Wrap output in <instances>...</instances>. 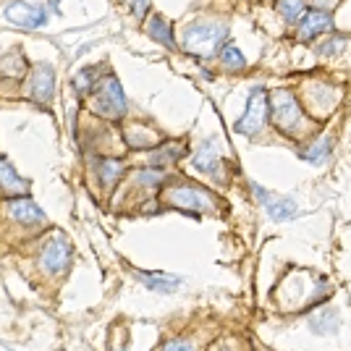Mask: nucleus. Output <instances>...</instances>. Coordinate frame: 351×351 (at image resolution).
Returning a JSON list of instances; mask_svg holds the SVG:
<instances>
[{
  "label": "nucleus",
  "mask_w": 351,
  "mask_h": 351,
  "mask_svg": "<svg viewBox=\"0 0 351 351\" xmlns=\"http://www.w3.org/2000/svg\"><path fill=\"white\" fill-rule=\"evenodd\" d=\"M134 278L142 280L149 291H160V293H171L181 286V280L173 278V276H165V273H134Z\"/></svg>",
  "instance_id": "obj_13"
},
{
  "label": "nucleus",
  "mask_w": 351,
  "mask_h": 351,
  "mask_svg": "<svg viewBox=\"0 0 351 351\" xmlns=\"http://www.w3.org/2000/svg\"><path fill=\"white\" fill-rule=\"evenodd\" d=\"M168 202L186 213H213L215 210V199L205 189H197V186H173L168 191Z\"/></svg>",
  "instance_id": "obj_6"
},
{
  "label": "nucleus",
  "mask_w": 351,
  "mask_h": 351,
  "mask_svg": "<svg viewBox=\"0 0 351 351\" xmlns=\"http://www.w3.org/2000/svg\"><path fill=\"white\" fill-rule=\"evenodd\" d=\"M73 249L69 244V239L63 234H56L50 239H45L43 249H40V267L50 276H60L66 273V267L71 265Z\"/></svg>",
  "instance_id": "obj_4"
},
{
  "label": "nucleus",
  "mask_w": 351,
  "mask_h": 351,
  "mask_svg": "<svg viewBox=\"0 0 351 351\" xmlns=\"http://www.w3.org/2000/svg\"><path fill=\"white\" fill-rule=\"evenodd\" d=\"M5 19L24 29H40L47 24V11L40 5H29L24 0H14L11 5H5Z\"/></svg>",
  "instance_id": "obj_7"
},
{
  "label": "nucleus",
  "mask_w": 351,
  "mask_h": 351,
  "mask_svg": "<svg viewBox=\"0 0 351 351\" xmlns=\"http://www.w3.org/2000/svg\"><path fill=\"white\" fill-rule=\"evenodd\" d=\"M330 145H333V142H330V136H325V139H317V142L309 147V149H304L302 155H304V160H309V162H315V165H317V162H322L325 158H328Z\"/></svg>",
  "instance_id": "obj_22"
},
{
  "label": "nucleus",
  "mask_w": 351,
  "mask_h": 351,
  "mask_svg": "<svg viewBox=\"0 0 351 351\" xmlns=\"http://www.w3.org/2000/svg\"><path fill=\"white\" fill-rule=\"evenodd\" d=\"M333 29V19L328 11H307L302 24H299V37L302 40H315L322 32Z\"/></svg>",
  "instance_id": "obj_10"
},
{
  "label": "nucleus",
  "mask_w": 351,
  "mask_h": 351,
  "mask_svg": "<svg viewBox=\"0 0 351 351\" xmlns=\"http://www.w3.org/2000/svg\"><path fill=\"white\" fill-rule=\"evenodd\" d=\"M58 3L60 0H50V8H53V11H58Z\"/></svg>",
  "instance_id": "obj_27"
},
{
  "label": "nucleus",
  "mask_w": 351,
  "mask_h": 351,
  "mask_svg": "<svg viewBox=\"0 0 351 351\" xmlns=\"http://www.w3.org/2000/svg\"><path fill=\"white\" fill-rule=\"evenodd\" d=\"M92 97V110L103 118H121L126 113V97H123V89L118 84L116 76H105L97 82V87L89 92Z\"/></svg>",
  "instance_id": "obj_2"
},
{
  "label": "nucleus",
  "mask_w": 351,
  "mask_h": 351,
  "mask_svg": "<svg viewBox=\"0 0 351 351\" xmlns=\"http://www.w3.org/2000/svg\"><path fill=\"white\" fill-rule=\"evenodd\" d=\"M226 34V27L218 21H194L184 29V50L197 58H215Z\"/></svg>",
  "instance_id": "obj_1"
},
{
  "label": "nucleus",
  "mask_w": 351,
  "mask_h": 351,
  "mask_svg": "<svg viewBox=\"0 0 351 351\" xmlns=\"http://www.w3.org/2000/svg\"><path fill=\"white\" fill-rule=\"evenodd\" d=\"M8 215H11L16 223L27 226V228H37V226H45V223H47V215L32 202L29 197L11 199V202H8Z\"/></svg>",
  "instance_id": "obj_9"
},
{
  "label": "nucleus",
  "mask_w": 351,
  "mask_h": 351,
  "mask_svg": "<svg viewBox=\"0 0 351 351\" xmlns=\"http://www.w3.org/2000/svg\"><path fill=\"white\" fill-rule=\"evenodd\" d=\"M252 191H254V197H257V199H260V202H267V199H270V194H267V191L263 189V186H257V184H254V186H252Z\"/></svg>",
  "instance_id": "obj_24"
},
{
  "label": "nucleus",
  "mask_w": 351,
  "mask_h": 351,
  "mask_svg": "<svg viewBox=\"0 0 351 351\" xmlns=\"http://www.w3.org/2000/svg\"><path fill=\"white\" fill-rule=\"evenodd\" d=\"M147 34H149L155 43L165 45V47H171V50L176 47L173 34H171V24H168V21H165L160 14L149 16V21H147Z\"/></svg>",
  "instance_id": "obj_14"
},
{
  "label": "nucleus",
  "mask_w": 351,
  "mask_h": 351,
  "mask_svg": "<svg viewBox=\"0 0 351 351\" xmlns=\"http://www.w3.org/2000/svg\"><path fill=\"white\" fill-rule=\"evenodd\" d=\"M97 69H84L82 73H76V79H73V84H76V89L82 92V95H89L92 89L97 87Z\"/></svg>",
  "instance_id": "obj_23"
},
{
  "label": "nucleus",
  "mask_w": 351,
  "mask_h": 351,
  "mask_svg": "<svg viewBox=\"0 0 351 351\" xmlns=\"http://www.w3.org/2000/svg\"><path fill=\"white\" fill-rule=\"evenodd\" d=\"M265 207H267V213H270V218L273 220H289L296 215V205H293V199H289V197L267 199Z\"/></svg>",
  "instance_id": "obj_17"
},
{
  "label": "nucleus",
  "mask_w": 351,
  "mask_h": 351,
  "mask_svg": "<svg viewBox=\"0 0 351 351\" xmlns=\"http://www.w3.org/2000/svg\"><path fill=\"white\" fill-rule=\"evenodd\" d=\"M165 349H189V343H184V341H168Z\"/></svg>",
  "instance_id": "obj_26"
},
{
  "label": "nucleus",
  "mask_w": 351,
  "mask_h": 351,
  "mask_svg": "<svg viewBox=\"0 0 351 351\" xmlns=\"http://www.w3.org/2000/svg\"><path fill=\"white\" fill-rule=\"evenodd\" d=\"M147 11V0H134V16H142Z\"/></svg>",
  "instance_id": "obj_25"
},
{
  "label": "nucleus",
  "mask_w": 351,
  "mask_h": 351,
  "mask_svg": "<svg viewBox=\"0 0 351 351\" xmlns=\"http://www.w3.org/2000/svg\"><path fill=\"white\" fill-rule=\"evenodd\" d=\"M270 103V118L273 123L278 126L280 132L286 134H296L302 126H304V116H302V108L293 100V95L289 89H278L273 92V100Z\"/></svg>",
  "instance_id": "obj_3"
},
{
  "label": "nucleus",
  "mask_w": 351,
  "mask_h": 351,
  "mask_svg": "<svg viewBox=\"0 0 351 351\" xmlns=\"http://www.w3.org/2000/svg\"><path fill=\"white\" fill-rule=\"evenodd\" d=\"M220 63L228 69V71H239V69H244L247 66V60H244V53L236 47V45H226L223 50H220Z\"/></svg>",
  "instance_id": "obj_18"
},
{
  "label": "nucleus",
  "mask_w": 351,
  "mask_h": 351,
  "mask_svg": "<svg viewBox=\"0 0 351 351\" xmlns=\"http://www.w3.org/2000/svg\"><path fill=\"white\" fill-rule=\"evenodd\" d=\"M197 171H202V173H218V165H220V158H218V142L215 139H207L202 142V147L197 149V155H194V162H191Z\"/></svg>",
  "instance_id": "obj_12"
},
{
  "label": "nucleus",
  "mask_w": 351,
  "mask_h": 351,
  "mask_svg": "<svg viewBox=\"0 0 351 351\" xmlns=\"http://www.w3.org/2000/svg\"><path fill=\"white\" fill-rule=\"evenodd\" d=\"M338 325V312L333 307H325L309 317V328L315 333H333Z\"/></svg>",
  "instance_id": "obj_15"
},
{
  "label": "nucleus",
  "mask_w": 351,
  "mask_h": 351,
  "mask_svg": "<svg viewBox=\"0 0 351 351\" xmlns=\"http://www.w3.org/2000/svg\"><path fill=\"white\" fill-rule=\"evenodd\" d=\"M0 189L5 194H11V197H24L29 191V184L16 173V168L11 162L3 160V158H0Z\"/></svg>",
  "instance_id": "obj_11"
},
{
  "label": "nucleus",
  "mask_w": 351,
  "mask_h": 351,
  "mask_svg": "<svg viewBox=\"0 0 351 351\" xmlns=\"http://www.w3.org/2000/svg\"><path fill=\"white\" fill-rule=\"evenodd\" d=\"M126 139H129L132 147H152V145H158L160 136L152 132V129L142 126V123H134V126L126 129Z\"/></svg>",
  "instance_id": "obj_16"
},
{
  "label": "nucleus",
  "mask_w": 351,
  "mask_h": 351,
  "mask_svg": "<svg viewBox=\"0 0 351 351\" xmlns=\"http://www.w3.org/2000/svg\"><path fill=\"white\" fill-rule=\"evenodd\" d=\"M56 89V73L47 63H37L29 73V97L34 103H50Z\"/></svg>",
  "instance_id": "obj_8"
},
{
  "label": "nucleus",
  "mask_w": 351,
  "mask_h": 351,
  "mask_svg": "<svg viewBox=\"0 0 351 351\" xmlns=\"http://www.w3.org/2000/svg\"><path fill=\"white\" fill-rule=\"evenodd\" d=\"M267 110H270V103H267V92L263 87H254L249 92V103H247V113L236 121V132L244 134V136H254V134L263 132L265 121H267Z\"/></svg>",
  "instance_id": "obj_5"
},
{
  "label": "nucleus",
  "mask_w": 351,
  "mask_h": 351,
  "mask_svg": "<svg viewBox=\"0 0 351 351\" xmlns=\"http://www.w3.org/2000/svg\"><path fill=\"white\" fill-rule=\"evenodd\" d=\"M184 152H186V147L184 145H165L162 147V149H158V152H155V155H152V158H149V165H162V162H176L178 160V158H181V155H184Z\"/></svg>",
  "instance_id": "obj_20"
},
{
  "label": "nucleus",
  "mask_w": 351,
  "mask_h": 351,
  "mask_svg": "<svg viewBox=\"0 0 351 351\" xmlns=\"http://www.w3.org/2000/svg\"><path fill=\"white\" fill-rule=\"evenodd\" d=\"M97 173H100V181L105 186L116 184L118 178L123 176V162L121 160H100L97 162Z\"/></svg>",
  "instance_id": "obj_19"
},
{
  "label": "nucleus",
  "mask_w": 351,
  "mask_h": 351,
  "mask_svg": "<svg viewBox=\"0 0 351 351\" xmlns=\"http://www.w3.org/2000/svg\"><path fill=\"white\" fill-rule=\"evenodd\" d=\"M304 8H307L304 0H278V11L286 21H299L304 16Z\"/></svg>",
  "instance_id": "obj_21"
}]
</instances>
